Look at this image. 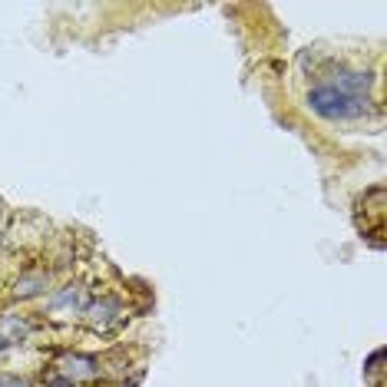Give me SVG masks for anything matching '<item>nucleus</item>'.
Returning a JSON list of instances; mask_svg holds the SVG:
<instances>
[{
    "mask_svg": "<svg viewBox=\"0 0 387 387\" xmlns=\"http://www.w3.org/2000/svg\"><path fill=\"white\" fill-rule=\"evenodd\" d=\"M44 288H46V275H40V271H33V275H24V278L17 282L14 295H17V298H33V295H40Z\"/></svg>",
    "mask_w": 387,
    "mask_h": 387,
    "instance_id": "423d86ee",
    "label": "nucleus"
},
{
    "mask_svg": "<svg viewBox=\"0 0 387 387\" xmlns=\"http://www.w3.org/2000/svg\"><path fill=\"white\" fill-rule=\"evenodd\" d=\"M308 109H314L318 116H325V119H357L371 109V100H364V96H348L341 89L321 83V87H314L312 93H308Z\"/></svg>",
    "mask_w": 387,
    "mask_h": 387,
    "instance_id": "f257e3e1",
    "label": "nucleus"
},
{
    "mask_svg": "<svg viewBox=\"0 0 387 387\" xmlns=\"http://www.w3.org/2000/svg\"><path fill=\"white\" fill-rule=\"evenodd\" d=\"M80 301H83V288H80V285H66L50 305H53V308H63V305H80Z\"/></svg>",
    "mask_w": 387,
    "mask_h": 387,
    "instance_id": "0eeeda50",
    "label": "nucleus"
},
{
    "mask_svg": "<svg viewBox=\"0 0 387 387\" xmlns=\"http://www.w3.org/2000/svg\"><path fill=\"white\" fill-rule=\"evenodd\" d=\"M381 361H384V351H374V354L368 357V368H364V374L371 377L374 384H377V377H381Z\"/></svg>",
    "mask_w": 387,
    "mask_h": 387,
    "instance_id": "6e6552de",
    "label": "nucleus"
},
{
    "mask_svg": "<svg viewBox=\"0 0 387 387\" xmlns=\"http://www.w3.org/2000/svg\"><path fill=\"white\" fill-rule=\"evenodd\" d=\"M27 334H30V321H24L20 314H3V318H0V338L7 344L20 341V338H27Z\"/></svg>",
    "mask_w": 387,
    "mask_h": 387,
    "instance_id": "39448f33",
    "label": "nucleus"
},
{
    "mask_svg": "<svg viewBox=\"0 0 387 387\" xmlns=\"http://www.w3.org/2000/svg\"><path fill=\"white\" fill-rule=\"evenodd\" d=\"M327 87L341 89L348 96H364L368 100V89H371V73H357V70H334L331 80H327Z\"/></svg>",
    "mask_w": 387,
    "mask_h": 387,
    "instance_id": "f03ea898",
    "label": "nucleus"
},
{
    "mask_svg": "<svg viewBox=\"0 0 387 387\" xmlns=\"http://www.w3.org/2000/svg\"><path fill=\"white\" fill-rule=\"evenodd\" d=\"M44 387H73V381H53V384H44Z\"/></svg>",
    "mask_w": 387,
    "mask_h": 387,
    "instance_id": "9d476101",
    "label": "nucleus"
},
{
    "mask_svg": "<svg viewBox=\"0 0 387 387\" xmlns=\"http://www.w3.org/2000/svg\"><path fill=\"white\" fill-rule=\"evenodd\" d=\"M0 387H27L20 377H0Z\"/></svg>",
    "mask_w": 387,
    "mask_h": 387,
    "instance_id": "1a4fd4ad",
    "label": "nucleus"
},
{
    "mask_svg": "<svg viewBox=\"0 0 387 387\" xmlns=\"http://www.w3.org/2000/svg\"><path fill=\"white\" fill-rule=\"evenodd\" d=\"M3 348H10V344H7V341H3V338H0V351H3Z\"/></svg>",
    "mask_w": 387,
    "mask_h": 387,
    "instance_id": "9b49d317",
    "label": "nucleus"
},
{
    "mask_svg": "<svg viewBox=\"0 0 387 387\" xmlns=\"http://www.w3.org/2000/svg\"><path fill=\"white\" fill-rule=\"evenodd\" d=\"M116 314H119V305L113 301V298H103V301H96V305H89L87 308V321L89 327H109L113 321H116Z\"/></svg>",
    "mask_w": 387,
    "mask_h": 387,
    "instance_id": "20e7f679",
    "label": "nucleus"
},
{
    "mask_svg": "<svg viewBox=\"0 0 387 387\" xmlns=\"http://www.w3.org/2000/svg\"><path fill=\"white\" fill-rule=\"evenodd\" d=\"M60 374L66 381H80V377H96V357H87V354H66L60 357Z\"/></svg>",
    "mask_w": 387,
    "mask_h": 387,
    "instance_id": "7ed1b4c3",
    "label": "nucleus"
}]
</instances>
